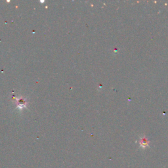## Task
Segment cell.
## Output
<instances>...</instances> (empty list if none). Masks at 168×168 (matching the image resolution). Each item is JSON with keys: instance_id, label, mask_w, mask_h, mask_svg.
<instances>
[{"instance_id": "cell-1", "label": "cell", "mask_w": 168, "mask_h": 168, "mask_svg": "<svg viewBox=\"0 0 168 168\" xmlns=\"http://www.w3.org/2000/svg\"><path fill=\"white\" fill-rule=\"evenodd\" d=\"M141 146H143V147H145V146H148V141H146V139L143 138L141 141Z\"/></svg>"}]
</instances>
